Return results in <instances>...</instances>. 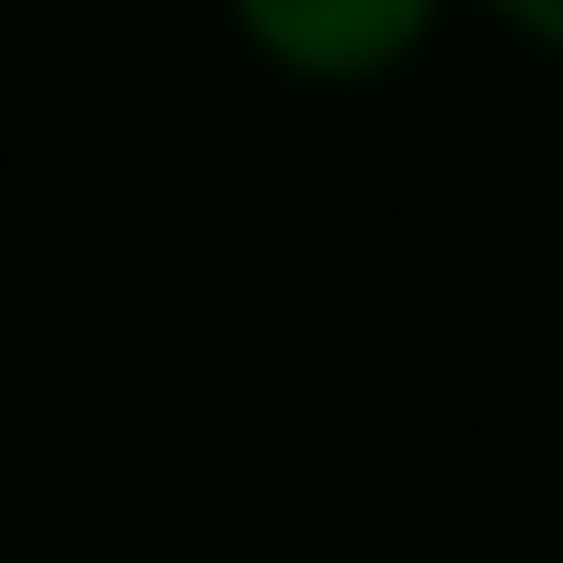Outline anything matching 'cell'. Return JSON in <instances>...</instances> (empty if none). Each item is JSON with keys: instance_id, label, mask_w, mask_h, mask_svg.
Returning <instances> with one entry per match:
<instances>
[{"instance_id": "6da1fadb", "label": "cell", "mask_w": 563, "mask_h": 563, "mask_svg": "<svg viewBox=\"0 0 563 563\" xmlns=\"http://www.w3.org/2000/svg\"><path fill=\"white\" fill-rule=\"evenodd\" d=\"M230 23L288 81H379L426 46L438 0H230Z\"/></svg>"}, {"instance_id": "7a4b0ae2", "label": "cell", "mask_w": 563, "mask_h": 563, "mask_svg": "<svg viewBox=\"0 0 563 563\" xmlns=\"http://www.w3.org/2000/svg\"><path fill=\"white\" fill-rule=\"evenodd\" d=\"M483 12H495L518 46H552V35H563V0H483Z\"/></svg>"}]
</instances>
